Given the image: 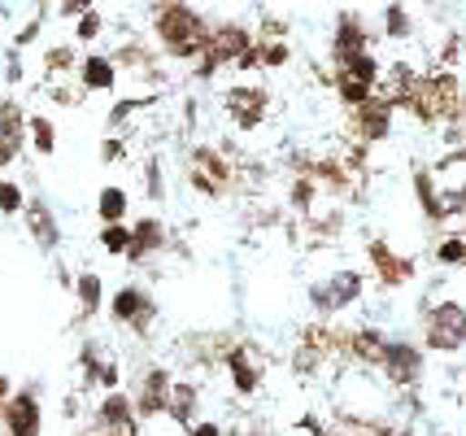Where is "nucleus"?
<instances>
[{"label":"nucleus","mask_w":466,"mask_h":436,"mask_svg":"<svg viewBox=\"0 0 466 436\" xmlns=\"http://www.w3.org/2000/svg\"><path fill=\"white\" fill-rule=\"evenodd\" d=\"M153 40L175 62H201L209 40H214V22L192 5H157L153 9Z\"/></svg>","instance_id":"1"},{"label":"nucleus","mask_w":466,"mask_h":436,"mask_svg":"<svg viewBox=\"0 0 466 436\" xmlns=\"http://www.w3.org/2000/svg\"><path fill=\"white\" fill-rule=\"evenodd\" d=\"M406 109L423 127L453 123V118H458V114L466 109L458 75H453V70H427L423 79H419V87H414V96L406 101Z\"/></svg>","instance_id":"2"},{"label":"nucleus","mask_w":466,"mask_h":436,"mask_svg":"<svg viewBox=\"0 0 466 436\" xmlns=\"http://www.w3.org/2000/svg\"><path fill=\"white\" fill-rule=\"evenodd\" d=\"M423 350L431 353H462L466 350V301L462 297H436L423 310Z\"/></svg>","instance_id":"3"},{"label":"nucleus","mask_w":466,"mask_h":436,"mask_svg":"<svg viewBox=\"0 0 466 436\" xmlns=\"http://www.w3.org/2000/svg\"><path fill=\"white\" fill-rule=\"evenodd\" d=\"M362 297H366V275L358 267H340L319 275V279H309V306H314V314L323 323H331L349 306H358Z\"/></svg>","instance_id":"4"},{"label":"nucleus","mask_w":466,"mask_h":436,"mask_svg":"<svg viewBox=\"0 0 466 436\" xmlns=\"http://www.w3.org/2000/svg\"><path fill=\"white\" fill-rule=\"evenodd\" d=\"M187 188L192 192H201V197H209V201H218V197H227L231 192V184H236V167L223 157V148L214 145H197L192 153H187Z\"/></svg>","instance_id":"5"},{"label":"nucleus","mask_w":466,"mask_h":436,"mask_svg":"<svg viewBox=\"0 0 466 436\" xmlns=\"http://www.w3.org/2000/svg\"><path fill=\"white\" fill-rule=\"evenodd\" d=\"M109 319L127 328V332H136L140 340L153 336V323H157V301L140 289V284H122L114 297H109Z\"/></svg>","instance_id":"6"},{"label":"nucleus","mask_w":466,"mask_h":436,"mask_svg":"<svg viewBox=\"0 0 466 436\" xmlns=\"http://www.w3.org/2000/svg\"><path fill=\"white\" fill-rule=\"evenodd\" d=\"M423 345H414L406 336H388L384 358H380V375H384L392 389H414L423 380Z\"/></svg>","instance_id":"7"},{"label":"nucleus","mask_w":466,"mask_h":436,"mask_svg":"<svg viewBox=\"0 0 466 436\" xmlns=\"http://www.w3.org/2000/svg\"><path fill=\"white\" fill-rule=\"evenodd\" d=\"M223 114L236 131H258L270 114V92L258 84H231L223 92Z\"/></svg>","instance_id":"8"},{"label":"nucleus","mask_w":466,"mask_h":436,"mask_svg":"<svg viewBox=\"0 0 466 436\" xmlns=\"http://www.w3.org/2000/svg\"><path fill=\"white\" fill-rule=\"evenodd\" d=\"M370 31H366V18L362 14H353V9H345V14H336V31H331V66L336 70H349L353 62H362L366 53H370Z\"/></svg>","instance_id":"9"},{"label":"nucleus","mask_w":466,"mask_h":436,"mask_svg":"<svg viewBox=\"0 0 466 436\" xmlns=\"http://www.w3.org/2000/svg\"><path fill=\"white\" fill-rule=\"evenodd\" d=\"M392 123H397V105L384 101V96H375V101H366L362 109H349V131H353V140L358 145H384L388 136H392Z\"/></svg>","instance_id":"10"},{"label":"nucleus","mask_w":466,"mask_h":436,"mask_svg":"<svg viewBox=\"0 0 466 436\" xmlns=\"http://www.w3.org/2000/svg\"><path fill=\"white\" fill-rule=\"evenodd\" d=\"M170 393H175V380H170V371H166V367H144L140 384H136V393H131V401H136V415H140V419L170 415Z\"/></svg>","instance_id":"11"},{"label":"nucleus","mask_w":466,"mask_h":436,"mask_svg":"<svg viewBox=\"0 0 466 436\" xmlns=\"http://www.w3.org/2000/svg\"><path fill=\"white\" fill-rule=\"evenodd\" d=\"M366 262H370L375 279H380L384 289H406L410 279H414V258L397 253L388 240H370V245H366Z\"/></svg>","instance_id":"12"},{"label":"nucleus","mask_w":466,"mask_h":436,"mask_svg":"<svg viewBox=\"0 0 466 436\" xmlns=\"http://www.w3.org/2000/svg\"><path fill=\"white\" fill-rule=\"evenodd\" d=\"M87 432H140V415H136V401L127 389L118 393H105L96 415H92V428Z\"/></svg>","instance_id":"13"},{"label":"nucleus","mask_w":466,"mask_h":436,"mask_svg":"<svg viewBox=\"0 0 466 436\" xmlns=\"http://www.w3.org/2000/svg\"><path fill=\"white\" fill-rule=\"evenodd\" d=\"M0 419H5V432L9 436H40L44 432L40 397L31 393V389H22V393L9 397V401H5V411H0Z\"/></svg>","instance_id":"14"},{"label":"nucleus","mask_w":466,"mask_h":436,"mask_svg":"<svg viewBox=\"0 0 466 436\" xmlns=\"http://www.w3.org/2000/svg\"><path fill=\"white\" fill-rule=\"evenodd\" d=\"M258 44V31L253 26H244V22L227 18V22H214V40H209V53L218 57L223 66H236Z\"/></svg>","instance_id":"15"},{"label":"nucleus","mask_w":466,"mask_h":436,"mask_svg":"<svg viewBox=\"0 0 466 436\" xmlns=\"http://www.w3.org/2000/svg\"><path fill=\"white\" fill-rule=\"evenodd\" d=\"M223 367L240 397H253L262 389V362H258V353L248 350V345H231V350L223 353Z\"/></svg>","instance_id":"16"},{"label":"nucleus","mask_w":466,"mask_h":436,"mask_svg":"<svg viewBox=\"0 0 466 436\" xmlns=\"http://www.w3.org/2000/svg\"><path fill=\"white\" fill-rule=\"evenodd\" d=\"M166 245H170V236H166V223L157 218V214H144V218H136L131 223V253H127V262H148L153 253H162Z\"/></svg>","instance_id":"17"},{"label":"nucleus","mask_w":466,"mask_h":436,"mask_svg":"<svg viewBox=\"0 0 466 436\" xmlns=\"http://www.w3.org/2000/svg\"><path fill=\"white\" fill-rule=\"evenodd\" d=\"M26 145V118L18 101H0V167H9Z\"/></svg>","instance_id":"18"},{"label":"nucleus","mask_w":466,"mask_h":436,"mask_svg":"<svg viewBox=\"0 0 466 436\" xmlns=\"http://www.w3.org/2000/svg\"><path fill=\"white\" fill-rule=\"evenodd\" d=\"M183 432H192L197 423H201V389L192 384V380H175V393H170V415Z\"/></svg>","instance_id":"19"},{"label":"nucleus","mask_w":466,"mask_h":436,"mask_svg":"<svg viewBox=\"0 0 466 436\" xmlns=\"http://www.w3.org/2000/svg\"><path fill=\"white\" fill-rule=\"evenodd\" d=\"M118 87V66L105 53H92L79 62V92H114Z\"/></svg>","instance_id":"20"},{"label":"nucleus","mask_w":466,"mask_h":436,"mask_svg":"<svg viewBox=\"0 0 466 436\" xmlns=\"http://www.w3.org/2000/svg\"><path fill=\"white\" fill-rule=\"evenodd\" d=\"M26 228H31V236H35V245H40V249H57V245H61L57 214L48 209V201H44V197L26 201Z\"/></svg>","instance_id":"21"},{"label":"nucleus","mask_w":466,"mask_h":436,"mask_svg":"<svg viewBox=\"0 0 466 436\" xmlns=\"http://www.w3.org/2000/svg\"><path fill=\"white\" fill-rule=\"evenodd\" d=\"M96 214H101L105 228H118V223H127V214H131V192L118 184L101 188V197H96Z\"/></svg>","instance_id":"22"},{"label":"nucleus","mask_w":466,"mask_h":436,"mask_svg":"<svg viewBox=\"0 0 466 436\" xmlns=\"http://www.w3.org/2000/svg\"><path fill=\"white\" fill-rule=\"evenodd\" d=\"M380 22H384V35L392 44L414 40V14H410L406 5H388L384 14H380Z\"/></svg>","instance_id":"23"},{"label":"nucleus","mask_w":466,"mask_h":436,"mask_svg":"<svg viewBox=\"0 0 466 436\" xmlns=\"http://www.w3.org/2000/svg\"><path fill=\"white\" fill-rule=\"evenodd\" d=\"M75 292H79V314L83 319H92V314L101 310L105 289H101V275H96V270H83L79 284H75Z\"/></svg>","instance_id":"24"},{"label":"nucleus","mask_w":466,"mask_h":436,"mask_svg":"<svg viewBox=\"0 0 466 436\" xmlns=\"http://www.w3.org/2000/svg\"><path fill=\"white\" fill-rule=\"evenodd\" d=\"M26 136H31V145H35V153H44V157H48V153L57 148V127L48 123L44 114H35V118L26 123Z\"/></svg>","instance_id":"25"},{"label":"nucleus","mask_w":466,"mask_h":436,"mask_svg":"<svg viewBox=\"0 0 466 436\" xmlns=\"http://www.w3.org/2000/svg\"><path fill=\"white\" fill-rule=\"evenodd\" d=\"M144 192H148V201H166V175H162V157L153 153L148 162H144Z\"/></svg>","instance_id":"26"},{"label":"nucleus","mask_w":466,"mask_h":436,"mask_svg":"<svg viewBox=\"0 0 466 436\" xmlns=\"http://www.w3.org/2000/svg\"><path fill=\"white\" fill-rule=\"evenodd\" d=\"M262 48V70H284L292 62V44L288 40H258Z\"/></svg>","instance_id":"27"},{"label":"nucleus","mask_w":466,"mask_h":436,"mask_svg":"<svg viewBox=\"0 0 466 436\" xmlns=\"http://www.w3.org/2000/svg\"><path fill=\"white\" fill-rule=\"evenodd\" d=\"M101 249L109 253V258H127V253H131V228H127V223L101 228Z\"/></svg>","instance_id":"28"},{"label":"nucleus","mask_w":466,"mask_h":436,"mask_svg":"<svg viewBox=\"0 0 466 436\" xmlns=\"http://www.w3.org/2000/svg\"><path fill=\"white\" fill-rule=\"evenodd\" d=\"M436 262L441 267H466V236H445L436 245Z\"/></svg>","instance_id":"29"},{"label":"nucleus","mask_w":466,"mask_h":436,"mask_svg":"<svg viewBox=\"0 0 466 436\" xmlns=\"http://www.w3.org/2000/svg\"><path fill=\"white\" fill-rule=\"evenodd\" d=\"M44 66H48V70H57V75H66V70H75V75H79V62H75V48H70V44L48 48V53H44Z\"/></svg>","instance_id":"30"},{"label":"nucleus","mask_w":466,"mask_h":436,"mask_svg":"<svg viewBox=\"0 0 466 436\" xmlns=\"http://www.w3.org/2000/svg\"><path fill=\"white\" fill-rule=\"evenodd\" d=\"M0 214H26V197L14 179H0Z\"/></svg>","instance_id":"31"},{"label":"nucleus","mask_w":466,"mask_h":436,"mask_svg":"<svg viewBox=\"0 0 466 436\" xmlns=\"http://www.w3.org/2000/svg\"><path fill=\"white\" fill-rule=\"evenodd\" d=\"M101 31H105V18H101V9H92V14H83V18L75 22V40H79V44H92V40H101Z\"/></svg>","instance_id":"32"},{"label":"nucleus","mask_w":466,"mask_h":436,"mask_svg":"<svg viewBox=\"0 0 466 436\" xmlns=\"http://www.w3.org/2000/svg\"><path fill=\"white\" fill-rule=\"evenodd\" d=\"M122 157H127V140H122V136H109L101 145V162H122Z\"/></svg>","instance_id":"33"},{"label":"nucleus","mask_w":466,"mask_h":436,"mask_svg":"<svg viewBox=\"0 0 466 436\" xmlns=\"http://www.w3.org/2000/svg\"><path fill=\"white\" fill-rule=\"evenodd\" d=\"M187 436H223V423H218V419H201Z\"/></svg>","instance_id":"34"},{"label":"nucleus","mask_w":466,"mask_h":436,"mask_svg":"<svg viewBox=\"0 0 466 436\" xmlns=\"http://www.w3.org/2000/svg\"><path fill=\"white\" fill-rule=\"evenodd\" d=\"M336 436H370V423H366V428H362V423H345Z\"/></svg>","instance_id":"35"},{"label":"nucleus","mask_w":466,"mask_h":436,"mask_svg":"<svg viewBox=\"0 0 466 436\" xmlns=\"http://www.w3.org/2000/svg\"><path fill=\"white\" fill-rule=\"evenodd\" d=\"M9 397H14L9 393V380H5V371H0V411H5V401H9Z\"/></svg>","instance_id":"36"}]
</instances>
